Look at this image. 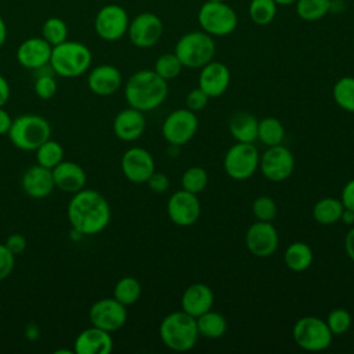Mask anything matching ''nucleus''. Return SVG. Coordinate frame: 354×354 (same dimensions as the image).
I'll return each instance as SVG.
<instances>
[{
    "label": "nucleus",
    "mask_w": 354,
    "mask_h": 354,
    "mask_svg": "<svg viewBox=\"0 0 354 354\" xmlns=\"http://www.w3.org/2000/svg\"><path fill=\"white\" fill-rule=\"evenodd\" d=\"M66 214L73 230L82 235H95L104 231L111 221L108 201L94 189L83 188L73 194Z\"/></svg>",
    "instance_id": "nucleus-1"
},
{
    "label": "nucleus",
    "mask_w": 354,
    "mask_h": 354,
    "mask_svg": "<svg viewBox=\"0 0 354 354\" xmlns=\"http://www.w3.org/2000/svg\"><path fill=\"white\" fill-rule=\"evenodd\" d=\"M167 82L153 69H141L133 73L124 86V98L129 106L141 112L158 108L167 97Z\"/></svg>",
    "instance_id": "nucleus-2"
},
{
    "label": "nucleus",
    "mask_w": 354,
    "mask_h": 354,
    "mask_svg": "<svg viewBox=\"0 0 354 354\" xmlns=\"http://www.w3.org/2000/svg\"><path fill=\"white\" fill-rule=\"evenodd\" d=\"M159 336L163 344L173 351L191 350L199 336L196 318L185 311H173L167 314L159 326Z\"/></svg>",
    "instance_id": "nucleus-3"
},
{
    "label": "nucleus",
    "mask_w": 354,
    "mask_h": 354,
    "mask_svg": "<svg viewBox=\"0 0 354 354\" xmlns=\"http://www.w3.org/2000/svg\"><path fill=\"white\" fill-rule=\"evenodd\" d=\"M93 55L90 48L73 40H65L53 47L50 57L51 71L62 77H77L86 73L91 65Z\"/></svg>",
    "instance_id": "nucleus-4"
},
{
    "label": "nucleus",
    "mask_w": 354,
    "mask_h": 354,
    "mask_svg": "<svg viewBox=\"0 0 354 354\" xmlns=\"http://www.w3.org/2000/svg\"><path fill=\"white\" fill-rule=\"evenodd\" d=\"M8 138L14 147L22 151H36L51 136L47 119L39 115H21L12 119Z\"/></svg>",
    "instance_id": "nucleus-5"
},
{
    "label": "nucleus",
    "mask_w": 354,
    "mask_h": 354,
    "mask_svg": "<svg viewBox=\"0 0 354 354\" xmlns=\"http://www.w3.org/2000/svg\"><path fill=\"white\" fill-rule=\"evenodd\" d=\"M174 54L184 68L201 69L213 59L216 54V43L209 33L203 30H192L177 40Z\"/></svg>",
    "instance_id": "nucleus-6"
},
{
    "label": "nucleus",
    "mask_w": 354,
    "mask_h": 354,
    "mask_svg": "<svg viewBox=\"0 0 354 354\" xmlns=\"http://www.w3.org/2000/svg\"><path fill=\"white\" fill-rule=\"evenodd\" d=\"M198 24L210 36H227L236 29L238 15L225 1H205L198 11Z\"/></svg>",
    "instance_id": "nucleus-7"
},
{
    "label": "nucleus",
    "mask_w": 354,
    "mask_h": 354,
    "mask_svg": "<svg viewBox=\"0 0 354 354\" xmlns=\"http://www.w3.org/2000/svg\"><path fill=\"white\" fill-rule=\"evenodd\" d=\"M293 340L306 351H322L332 343V332L326 322L318 317L307 315L299 318L293 325Z\"/></svg>",
    "instance_id": "nucleus-8"
},
{
    "label": "nucleus",
    "mask_w": 354,
    "mask_h": 354,
    "mask_svg": "<svg viewBox=\"0 0 354 354\" xmlns=\"http://www.w3.org/2000/svg\"><path fill=\"white\" fill-rule=\"evenodd\" d=\"M260 155L257 148L249 142L234 144L224 156V170L232 180L243 181L254 174L259 167Z\"/></svg>",
    "instance_id": "nucleus-9"
},
{
    "label": "nucleus",
    "mask_w": 354,
    "mask_h": 354,
    "mask_svg": "<svg viewBox=\"0 0 354 354\" xmlns=\"http://www.w3.org/2000/svg\"><path fill=\"white\" fill-rule=\"evenodd\" d=\"M198 130V118L188 108L174 109L166 116L162 124L163 138L174 147H181L192 140Z\"/></svg>",
    "instance_id": "nucleus-10"
},
{
    "label": "nucleus",
    "mask_w": 354,
    "mask_h": 354,
    "mask_svg": "<svg viewBox=\"0 0 354 354\" xmlns=\"http://www.w3.org/2000/svg\"><path fill=\"white\" fill-rule=\"evenodd\" d=\"M129 14L119 4L101 7L94 18V30L105 41H116L127 33Z\"/></svg>",
    "instance_id": "nucleus-11"
},
{
    "label": "nucleus",
    "mask_w": 354,
    "mask_h": 354,
    "mask_svg": "<svg viewBox=\"0 0 354 354\" xmlns=\"http://www.w3.org/2000/svg\"><path fill=\"white\" fill-rule=\"evenodd\" d=\"M263 176L274 183L289 178L295 170V156L289 148L279 145L268 147L259 162Z\"/></svg>",
    "instance_id": "nucleus-12"
},
{
    "label": "nucleus",
    "mask_w": 354,
    "mask_h": 354,
    "mask_svg": "<svg viewBox=\"0 0 354 354\" xmlns=\"http://www.w3.org/2000/svg\"><path fill=\"white\" fill-rule=\"evenodd\" d=\"M88 318L91 325L106 332H115L126 324L127 310L126 306L118 301L115 297H104L97 300L90 307Z\"/></svg>",
    "instance_id": "nucleus-13"
},
{
    "label": "nucleus",
    "mask_w": 354,
    "mask_h": 354,
    "mask_svg": "<svg viewBox=\"0 0 354 354\" xmlns=\"http://www.w3.org/2000/svg\"><path fill=\"white\" fill-rule=\"evenodd\" d=\"M130 41L138 48H149L155 46L163 35V22L153 12L137 14L127 28Z\"/></svg>",
    "instance_id": "nucleus-14"
},
{
    "label": "nucleus",
    "mask_w": 354,
    "mask_h": 354,
    "mask_svg": "<svg viewBox=\"0 0 354 354\" xmlns=\"http://www.w3.org/2000/svg\"><path fill=\"white\" fill-rule=\"evenodd\" d=\"M167 216L180 227H189L195 224L201 216V202L196 194L185 189L176 191L167 201Z\"/></svg>",
    "instance_id": "nucleus-15"
},
{
    "label": "nucleus",
    "mask_w": 354,
    "mask_h": 354,
    "mask_svg": "<svg viewBox=\"0 0 354 354\" xmlns=\"http://www.w3.org/2000/svg\"><path fill=\"white\" fill-rule=\"evenodd\" d=\"M245 243L248 250L256 257H270L278 248L279 235L271 221L259 220L248 228Z\"/></svg>",
    "instance_id": "nucleus-16"
},
{
    "label": "nucleus",
    "mask_w": 354,
    "mask_h": 354,
    "mask_svg": "<svg viewBox=\"0 0 354 354\" xmlns=\"http://www.w3.org/2000/svg\"><path fill=\"white\" fill-rule=\"evenodd\" d=\"M120 167L129 181L142 184L147 183L151 174L155 171V160L147 149L133 147L123 153Z\"/></svg>",
    "instance_id": "nucleus-17"
},
{
    "label": "nucleus",
    "mask_w": 354,
    "mask_h": 354,
    "mask_svg": "<svg viewBox=\"0 0 354 354\" xmlns=\"http://www.w3.org/2000/svg\"><path fill=\"white\" fill-rule=\"evenodd\" d=\"M231 82V73L225 64L220 61H210L201 68L198 87L209 97L216 98L223 95Z\"/></svg>",
    "instance_id": "nucleus-18"
},
{
    "label": "nucleus",
    "mask_w": 354,
    "mask_h": 354,
    "mask_svg": "<svg viewBox=\"0 0 354 354\" xmlns=\"http://www.w3.org/2000/svg\"><path fill=\"white\" fill-rule=\"evenodd\" d=\"M53 46L40 37H28L17 48V61L26 69H41L50 65Z\"/></svg>",
    "instance_id": "nucleus-19"
},
{
    "label": "nucleus",
    "mask_w": 354,
    "mask_h": 354,
    "mask_svg": "<svg viewBox=\"0 0 354 354\" xmlns=\"http://www.w3.org/2000/svg\"><path fill=\"white\" fill-rule=\"evenodd\" d=\"M22 189L33 199H41L48 196L55 188L53 171L41 165H33L28 167L21 180Z\"/></svg>",
    "instance_id": "nucleus-20"
},
{
    "label": "nucleus",
    "mask_w": 354,
    "mask_h": 354,
    "mask_svg": "<svg viewBox=\"0 0 354 354\" xmlns=\"http://www.w3.org/2000/svg\"><path fill=\"white\" fill-rule=\"evenodd\" d=\"M113 348V340L111 332L91 325L83 329L76 340L73 353L76 354H108Z\"/></svg>",
    "instance_id": "nucleus-21"
},
{
    "label": "nucleus",
    "mask_w": 354,
    "mask_h": 354,
    "mask_svg": "<svg viewBox=\"0 0 354 354\" xmlns=\"http://www.w3.org/2000/svg\"><path fill=\"white\" fill-rule=\"evenodd\" d=\"M87 86L94 94L101 97L115 94L122 86V73L113 65H98L90 71Z\"/></svg>",
    "instance_id": "nucleus-22"
},
{
    "label": "nucleus",
    "mask_w": 354,
    "mask_h": 354,
    "mask_svg": "<svg viewBox=\"0 0 354 354\" xmlns=\"http://www.w3.org/2000/svg\"><path fill=\"white\" fill-rule=\"evenodd\" d=\"M51 171L55 188L64 192L76 194L86 185V171L76 162L62 160L54 169H51Z\"/></svg>",
    "instance_id": "nucleus-23"
},
{
    "label": "nucleus",
    "mask_w": 354,
    "mask_h": 354,
    "mask_svg": "<svg viewBox=\"0 0 354 354\" xmlns=\"http://www.w3.org/2000/svg\"><path fill=\"white\" fill-rule=\"evenodd\" d=\"M113 133L122 141H136L145 130L144 113L136 108L122 109L113 119Z\"/></svg>",
    "instance_id": "nucleus-24"
},
{
    "label": "nucleus",
    "mask_w": 354,
    "mask_h": 354,
    "mask_svg": "<svg viewBox=\"0 0 354 354\" xmlns=\"http://www.w3.org/2000/svg\"><path fill=\"white\" fill-rule=\"evenodd\" d=\"M214 303V295L210 286L206 283H192L189 285L181 296V308L187 314L198 318L203 313L212 310Z\"/></svg>",
    "instance_id": "nucleus-25"
},
{
    "label": "nucleus",
    "mask_w": 354,
    "mask_h": 354,
    "mask_svg": "<svg viewBox=\"0 0 354 354\" xmlns=\"http://www.w3.org/2000/svg\"><path fill=\"white\" fill-rule=\"evenodd\" d=\"M257 126L259 120L246 111L235 112L228 122L230 133L236 142L253 144L257 140Z\"/></svg>",
    "instance_id": "nucleus-26"
},
{
    "label": "nucleus",
    "mask_w": 354,
    "mask_h": 354,
    "mask_svg": "<svg viewBox=\"0 0 354 354\" xmlns=\"http://www.w3.org/2000/svg\"><path fill=\"white\" fill-rule=\"evenodd\" d=\"M313 259H314L313 250L304 242L290 243L283 253V260L286 267L295 272H301L307 270L311 266Z\"/></svg>",
    "instance_id": "nucleus-27"
},
{
    "label": "nucleus",
    "mask_w": 354,
    "mask_h": 354,
    "mask_svg": "<svg viewBox=\"0 0 354 354\" xmlns=\"http://www.w3.org/2000/svg\"><path fill=\"white\" fill-rule=\"evenodd\" d=\"M196 326L201 336L207 339H218L227 332V319L223 314L209 310L196 318Z\"/></svg>",
    "instance_id": "nucleus-28"
},
{
    "label": "nucleus",
    "mask_w": 354,
    "mask_h": 354,
    "mask_svg": "<svg viewBox=\"0 0 354 354\" xmlns=\"http://www.w3.org/2000/svg\"><path fill=\"white\" fill-rule=\"evenodd\" d=\"M343 209H344V206H343L342 201L332 198V196H326V198L319 199L314 205L313 217L315 218L317 223H319L322 225H330L340 220Z\"/></svg>",
    "instance_id": "nucleus-29"
},
{
    "label": "nucleus",
    "mask_w": 354,
    "mask_h": 354,
    "mask_svg": "<svg viewBox=\"0 0 354 354\" xmlns=\"http://www.w3.org/2000/svg\"><path fill=\"white\" fill-rule=\"evenodd\" d=\"M285 138V129L279 119L274 116H267L259 120L257 126V140H260L264 145L272 147L282 144Z\"/></svg>",
    "instance_id": "nucleus-30"
},
{
    "label": "nucleus",
    "mask_w": 354,
    "mask_h": 354,
    "mask_svg": "<svg viewBox=\"0 0 354 354\" xmlns=\"http://www.w3.org/2000/svg\"><path fill=\"white\" fill-rule=\"evenodd\" d=\"M295 6L297 17L307 22L319 21L330 12V0H297Z\"/></svg>",
    "instance_id": "nucleus-31"
},
{
    "label": "nucleus",
    "mask_w": 354,
    "mask_h": 354,
    "mask_svg": "<svg viewBox=\"0 0 354 354\" xmlns=\"http://www.w3.org/2000/svg\"><path fill=\"white\" fill-rule=\"evenodd\" d=\"M333 101L339 108L354 112V76L340 77L332 88Z\"/></svg>",
    "instance_id": "nucleus-32"
},
{
    "label": "nucleus",
    "mask_w": 354,
    "mask_h": 354,
    "mask_svg": "<svg viewBox=\"0 0 354 354\" xmlns=\"http://www.w3.org/2000/svg\"><path fill=\"white\" fill-rule=\"evenodd\" d=\"M278 4L274 0H250L248 12L253 24L266 26L271 24L277 15Z\"/></svg>",
    "instance_id": "nucleus-33"
},
{
    "label": "nucleus",
    "mask_w": 354,
    "mask_h": 354,
    "mask_svg": "<svg viewBox=\"0 0 354 354\" xmlns=\"http://www.w3.org/2000/svg\"><path fill=\"white\" fill-rule=\"evenodd\" d=\"M141 296V285L134 277L120 278L113 288V297L124 306L134 304Z\"/></svg>",
    "instance_id": "nucleus-34"
},
{
    "label": "nucleus",
    "mask_w": 354,
    "mask_h": 354,
    "mask_svg": "<svg viewBox=\"0 0 354 354\" xmlns=\"http://www.w3.org/2000/svg\"><path fill=\"white\" fill-rule=\"evenodd\" d=\"M37 165L47 169H54L59 162L64 160V148L58 141L48 138L36 149Z\"/></svg>",
    "instance_id": "nucleus-35"
},
{
    "label": "nucleus",
    "mask_w": 354,
    "mask_h": 354,
    "mask_svg": "<svg viewBox=\"0 0 354 354\" xmlns=\"http://www.w3.org/2000/svg\"><path fill=\"white\" fill-rule=\"evenodd\" d=\"M41 37L53 47L68 40V25L62 18L50 17L41 26Z\"/></svg>",
    "instance_id": "nucleus-36"
},
{
    "label": "nucleus",
    "mask_w": 354,
    "mask_h": 354,
    "mask_svg": "<svg viewBox=\"0 0 354 354\" xmlns=\"http://www.w3.org/2000/svg\"><path fill=\"white\" fill-rule=\"evenodd\" d=\"M183 64L174 53H165L156 58L153 71L166 82L176 79L183 69Z\"/></svg>",
    "instance_id": "nucleus-37"
},
{
    "label": "nucleus",
    "mask_w": 354,
    "mask_h": 354,
    "mask_svg": "<svg viewBox=\"0 0 354 354\" xmlns=\"http://www.w3.org/2000/svg\"><path fill=\"white\" fill-rule=\"evenodd\" d=\"M207 178H209L207 171L203 167L191 166L183 173V177H181L183 189L198 195L199 192H202L206 188Z\"/></svg>",
    "instance_id": "nucleus-38"
},
{
    "label": "nucleus",
    "mask_w": 354,
    "mask_h": 354,
    "mask_svg": "<svg viewBox=\"0 0 354 354\" xmlns=\"http://www.w3.org/2000/svg\"><path fill=\"white\" fill-rule=\"evenodd\" d=\"M325 322L332 335H343L351 326V315L346 308H333Z\"/></svg>",
    "instance_id": "nucleus-39"
},
{
    "label": "nucleus",
    "mask_w": 354,
    "mask_h": 354,
    "mask_svg": "<svg viewBox=\"0 0 354 354\" xmlns=\"http://www.w3.org/2000/svg\"><path fill=\"white\" fill-rule=\"evenodd\" d=\"M253 214L260 221H271L277 216V203L271 196L261 195L253 201Z\"/></svg>",
    "instance_id": "nucleus-40"
},
{
    "label": "nucleus",
    "mask_w": 354,
    "mask_h": 354,
    "mask_svg": "<svg viewBox=\"0 0 354 354\" xmlns=\"http://www.w3.org/2000/svg\"><path fill=\"white\" fill-rule=\"evenodd\" d=\"M33 90L36 93V95L41 100H50L57 93V82L53 77V75L46 73V75H40L33 84Z\"/></svg>",
    "instance_id": "nucleus-41"
},
{
    "label": "nucleus",
    "mask_w": 354,
    "mask_h": 354,
    "mask_svg": "<svg viewBox=\"0 0 354 354\" xmlns=\"http://www.w3.org/2000/svg\"><path fill=\"white\" fill-rule=\"evenodd\" d=\"M15 264V254L8 250L4 243H0V281L6 279Z\"/></svg>",
    "instance_id": "nucleus-42"
},
{
    "label": "nucleus",
    "mask_w": 354,
    "mask_h": 354,
    "mask_svg": "<svg viewBox=\"0 0 354 354\" xmlns=\"http://www.w3.org/2000/svg\"><path fill=\"white\" fill-rule=\"evenodd\" d=\"M207 101H209V97L199 88H192L188 94H187V98H185V102H187V108L194 111V112H199L202 111L206 105H207Z\"/></svg>",
    "instance_id": "nucleus-43"
},
{
    "label": "nucleus",
    "mask_w": 354,
    "mask_h": 354,
    "mask_svg": "<svg viewBox=\"0 0 354 354\" xmlns=\"http://www.w3.org/2000/svg\"><path fill=\"white\" fill-rule=\"evenodd\" d=\"M147 184H148V187H149L153 192L162 194V192H165V191L169 188L170 181H169V177H167L166 174L153 171V173L151 174V177L148 178Z\"/></svg>",
    "instance_id": "nucleus-44"
},
{
    "label": "nucleus",
    "mask_w": 354,
    "mask_h": 354,
    "mask_svg": "<svg viewBox=\"0 0 354 354\" xmlns=\"http://www.w3.org/2000/svg\"><path fill=\"white\" fill-rule=\"evenodd\" d=\"M4 245L8 248V250H10L11 253H14V254L17 256V254H21V253L25 250V248H26V239H25V236H22L21 234H11V235L6 239Z\"/></svg>",
    "instance_id": "nucleus-45"
},
{
    "label": "nucleus",
    "mask_w": 354,
    "mask_h": 354,
    "mask_svg": "<svg viewBox=\"0 0 354 354\" xmlns=\"http://www.w3.org/2000/svg\"><path fill=\"white\" fill-rule=\"evenodd\" d=\"M343 206L346 209L354 210V178H351L342 189V198H340Z\"/></svg>",
    "instance_id": "nucleus-46"
},
{
    "label": "nucleus",
    "mask_w": 354,
    "mask_h": 354,
    "mask_svg": "<svg viewBox=\"0 0 354 354\" xmlns=\"http://www.w3.org/2000/svg\"><path fill=\"white\" fill-rule=\"evenodd\" d=\"M344 250L348 259L354 263V227L346 234L344 238Z\"/></svg>",
    "instance_id": "nucleus-47"
},
{
    "label": "nucleus",
    "mask_w": 354,
    "mask_h": 354,
    "mask_svg": "<svg viewBox=\"0 0 354 354\" xmlns=\"http://www.w3.org/2000/svg\"><path fill=\"white\" fill-rule=\"evenodd\" d=\"M11 123H12V119H11L10 113L7 111H4L3 106H0V136L8 133Z\"/></svg>",
    "instance_id": "nucleus-48"
},
{
    "label": "nucleus",
    "mask_w": 354,
    "mask_h": 354,
    "mask_svg": "<svg viewBox=\"0 0 354 354\" xmlns=\"http://www.w3.org/2000/svg\"><path fill=\"white\" fill-rule=\"evenodd\" d=\"M11 90L7 79L0 75V106H4L10 98Z\"/></svg>",
    "instance_id": "nucleus-49"
},
{
    "label": "nucleus",
    "mask_w": 354,
    "mask_h": 354,
    "mask_svg": "<svg viewBox=\"0 0 354 354\" xmlns=\"http://www.w3.org/2000/svg\"><path fill=\"white\" fill-rule=\"evenodd\" d=\"M340 220L344 223V224H353L354 223V210H350V209H343V213L340 216Z\"/></svg>",
    "instance_id": "nucleus-50"
},
{
    "label": "nucleus",
    "mask_w": 354,
    "mask_h": 354,
    "mask_svg": "<svg viewBox=\"0 0 354 354\" xmlns=\"http://www.w3.org/2000/svg\"><path fill=\"white\" fill-rule=\"evenodd\" d=\"M6 39H7V25L0 15V47L6 43Z\"/></svg>",
    "instance_id": "nucleus-51"
},
{
    "label": "nucleus",
    "mask_w": 354,
    "mask_h": 354,
    "mask_svg": "<svg viewBox=\"0 0 354 354\" xmlns=\"http://www.w3.org/2000/svg\"><path fill=\"white\" fill-rule=\"evenodd\" d=\"M278 6H283V7H286V6H292V4H295L297 0H274Z\"/></svg>",
    "instance_id": "nucleus-52"
},
{
    "label": "nucleus",
    "mask_w": 354,
    "mask_h": 354,
    "mask_svg": "<svg viewBox=\"0 0 354 354\" xmlns=\"http://www.w3.org/2000/svg\"><path fill=\"white\" fill-rule=\"evenodd\" d=\"M206 1H225V0H206Z\"/></svg>",
    "instance_id": "nucleus-53"
},
{
    "label": "nucleus",
    "mask_w": 354,
    "mask_h": 354,
    "mask_svg": "<svg viewBox=\"0 0 354 354\" xmlns=\"http://www.w3.org/2000/svg\"><path fill=\"white\" fill-rule=\"evenodd\" d=\"M343 1H350V0H343Z\"/></svg>",
    "instance_id": "nucleus-54"
}]
</instances>
